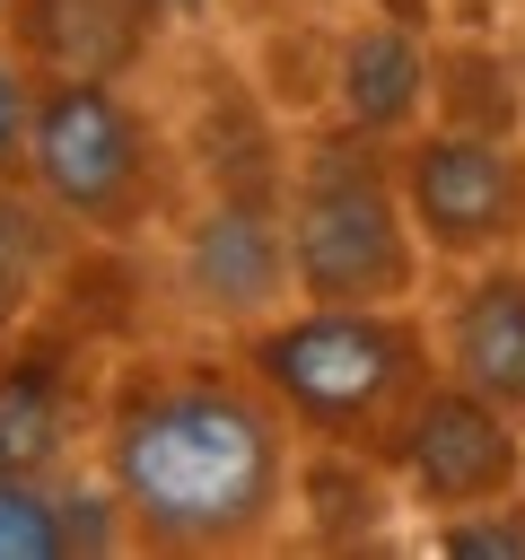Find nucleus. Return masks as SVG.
<instances>
[{
  "label": "nucleus",
  "mask_w": 525,
  "mask_h": 560,
  "mask_svg": "<svg viewBox=\"0 0 525 560\" xmlns=\"http://www.w3.org/2000/svg\"><path fill=\"white\" fill-rule=\"evenodd\" d=\"M420 306L438 332V368L525 411V245L481 254V262H438Z\"/></svg>",
  "instance_id": "nucleus-8"
},
{
  "label": "nucleus",
  "mask_w": 525,
  "mask_h": 560,
  "mask_svg": "<svg viewBox=\"0 0 525 560\" xmlns=\"http://www.w3.org/2000/svg\"><path fill=\"white\" fill-rule=\"evenodd\" d=\"M280 228H289L298 298H324V306H402L438 271L411 228L394 140H368L350 122H315L289 140Z\"/></svg>",
  "instance_id": "nucleus-3"
},
{
  "label": "nucleus",
  "mask_w": 525,
  "mask_h": 560,
  "mask_svg": "<svg viewBox=\"0 0 525 560\" xmlns=\"http://www.w3.org/2000/svg\"><path fill=\"white\" fill-rule=\"evenodd\" d=\"M18 9H26V0H0V35H9V26H18Z\"/></svg>",
  "instance_id": "nucleus-17"
},
{
  "label": "nucleus",
  "mask_w": 525,
  "mask_h": 560,
  "mask_svg": "<svg viewBox=\"0 0 525 560\" xmlns=\"http://www.w3.org/2000/svg\"><path fill=\"white\" fill-rule=\"evenodd\" d=\"M70 341H35V324L18 341H0V472H70L88 464V429H96V385L70 376Z\"/></svg>",
  "instance_id": "nucleus-9"
},
{
  "label": "nucleus",
  "mask_w": 525,
  "mask_h": 560,
  "mask_svg": "<svg viewBox=\"0 0 525 560\" xmlns=\"http://www.w3.org/2000/svg\"><path fill=\"white\" fill-rule=\"evenodd\" d=\"M0 560H70L61 472H0Z\"/></svg>",
  "instance_id": "nucleus-13"
},
{
  "label": "nucleus",
  "mask_w": 525,
  "mask_h": 560,
  "mask_svg": "<svg viewBox=\"0 0 525 560\" xmlns=\"http://www.w3.org/2000/svg\"><path fill=\"white\" fill-rule=\"evenodd\" d=\"M420 542L446 551V560H525V490H508V499H490V508L429 516Z\"/></svg>",
  "instance_id": "nucleus-14"
},
{
  "label": "nucleus",
  "mask_w": 525,
  "mask_h": 560,
  "mask_svg": "<svg viewBox=\"0 0 525 560\" xmlns=\"http://www.w3.org/2000/svg\"><path fill=\"white\" fill-rule=\"evenodd\" d=\"M44 201L26 192V184H0V341H18L35 315H44V271H52V254H44V236L26 228Z\"/></svg>",
  "instance_id": "nucleus-12"
},
{
  "label": "nucleus",
  "mask_w": 525,
  "mask_h": 560,
  "mask_svg": "<svg viewBox=\"0 0 525 560\" xmlns=\"http://www.w3.org/2000/svg\"><path fill=\"white\" fill-rule=\"evenodd\" d=\"M35 96H44V70L0 35V184L26 175V140H35Z\"/></svg>",
  "instance_id": "nucleus-15"
},
{
  "label": "nucleus",
  "mask_w": 525,
  "mask_h": 560,
  "mask_svg": "<svg viewBox=\"0 0 525 560\" xmlns=\"http://www.w3.org/2000/svg\"><path fill=\"white\" fill-rule=\"evenodd\" d=\"M438 105V35L411 18H350L332 44V122L368 140H411Z\"/></svg>",
  "instance_id": "nucleus-10"
},
{
  "label": "nucleus",
  "mask_w": 525,
  "mask_h": 560,
  "mask_svg": "<svg viewBox=\"0 0 525 560\" xmlns=\"http://www.w3.org/2000/svg\"><path fill=\"white\" fill-rule=\"evenodd\" d=\"M18 184L96 245H158L175 219V149L122 79H44Z\"/></svg>",
  "instance_id": "nucleus-4"
},
{
  "label": "nucleus",
  "mask_w": 525,
  "mask_h": 560,
  "mask_svg": "<svg viewBox=\"0 0 525 560\" xmlns=\"http://www.w3.org/2000/svg\"><path fill=\"white\" fill-rule=\"evenodd\" d=\"M158 271H166L175 315L201 341H245L254 324H271L280 306H298L280 192L210 184L201 201H175V219L158 228Z\"/></svg>",
  "instance_id": "nucleus-5"
},
{
  "label": "nucleus",
  "mask_w": 525,
  "mask_h": 560,
  "mask_svg": "<svg viewBox=\"0 0 525 560\" xmlns=\"http://www.w3.org/2000/svg\"><path fill=\"white\" fill-rule=\"evenodd\" d=\"M394 481H402V508L429 525V516H455V508H490L508 490H525V411L490 402L481 385L464 376H438L402 438L385 446Z\"/></svg>",
  "instance_id": "nucleus-7"
},
{
  "label": "nucleus",
  "mask_w": 525,
  "mask_h": 560,
  "mask_svg": "<svg viewBox=\"0 0 525 560\" xmlns=\"http://www.w3.org/2000/svg\"><path fill=\"white\" fill-rule=\"evenodd\" d=\"M394 166L429 262H481L525 245V131L420 122L411 140H394Z\"/></svg>",
  "instance_id": "nucleus-6"
},
{
  "label": "nucleus",
  "mask_w": 525,
  "mask_h": 560,
  "mask_svg": "<svg viewBox=\"0 0 525 560\" xmlns=\"http://www.w3.org/2000/svg\"><path fill=\"white\" fill-rule=\"evenodd\" d=\"M88 464L131 516V551L236 560L289 542L306 429L262 394L236 341L131 350L96 385Z\"/></svg>",
  "instance_id": "nucleus-1"
},
{
  "label": "nucleus",
  "mask_w": 525,
  "mask_h": 560,
  "mask_svg": "<svg viewBox=\"0 0 525 560\" xmlns=\"http://www.w3.org/2000/svg\"><path fill=\"white\" fill-rule=\"evenodd\" d=\"M9 35L44 79H122L131 61H149L158 18L140 0H26Z\"/></svg>",
  "instance_id": "nucleus-11"
},
{
  "label": "nucleus",
  "mask_w": 525,
  "mask_h": 560,
  "mask_svg": "<svg viewBox=\"0 0 525 560\" xmlns=\"http://www.w3.org/2000/svg\"><path fill=\"white\" fill-rule=\"evenodd\" d=\"M140 9H149L158 26H210V9H219V0H140Z\"/></svg>",
  "instance_id": "nucleus-16"
},
{
  "label": "nucleus",
  "mask_w": 525,
  "mask_h": 560,
  "mask_svg": "<svg viewBox=\"0 0 525 560\" xmlns=\"http://www.w3.org/2000/svg\"><path fill=\"white\" fill-rule=\"evenodd\" d=\"M236 359L262 376V394L324 446H368L385 455L411 420V402L446 376L438 368V332L429 306H324L298 298L271 324H254L236 341Z\"/></svg>",
  "instance_id": "nucleus-2"
}]
</instances>
